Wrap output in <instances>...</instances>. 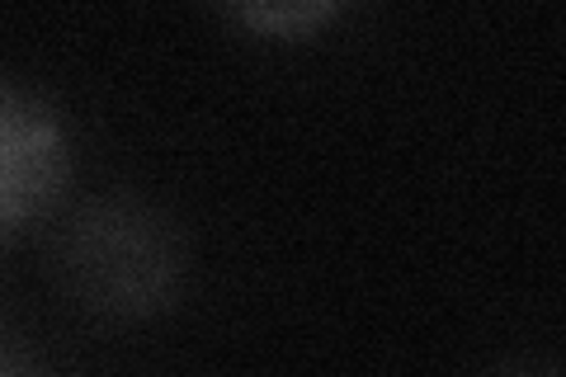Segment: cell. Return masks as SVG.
I'll use <instances>...</instances> for the list:
<instances>
[{
    "instance_id": "cell-1",
    "label": "cell",
    "mask_w": 566,
    "mask_h": 377,
    "mask_svg": "<svg viewBox=\"0 0 566 377\" xmlns=\"http://www.w3.org/2000/svg\"><path fill=\"white\" fill-rule=\"evenodd\" d=\"M52 283L81 312L104 321H147L175 307L189 274L180 222L128 189L91 193L48 241Z\"/></svg>"
},
{
    "instance_id": "cell-3",
    "label": "cell",
    "mask_w": 566,
    "mask_h": 377,
    "mask_svg": "<svg viewBox=\"0 0 566 377\" xmlns=\"http://www.w3.org/2000/svg\"><path fill=\"white\" fill-rule=\"evenodd\" d=\"M331 6H312V0H303V6H245L237 10V20H245L251 29L260 33H279V39H293V33H307L312 24L331 20Z\"/></svg>"
},
{
    "instance_id": "cell-2",
    "label": "cell",
    "mask_w": 566,
    "mask_h": 377,
    "mask_svg": "<svg viewBox=\"0 0 566 377\" xmlns=\"http://www.w3.org/2000/svg\"><path fill=\"white\" fill-rule=\"evenodd\" d=\"M71 175V147L57 114L39 95L0 81V241L48 218Z\"/></svg>"
},
{
    "instance_id": "cell-4",
    "label": "cell",
    "mask_w": 566,
    "mask_h": 377,
    "mask_svg": "<svg viewBox=\"0 0 566 377\" xmlns=\"http://www.w3.org/2000/svg\"><path fill=\"white\" fill-rule=\"evenodd\" d=\"M495 377H562L553 364H520V368H505V373H495Z\"/></svg>"
}]
</instances>
